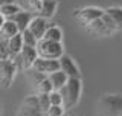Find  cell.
Here are the masks:
<instances>
[{
    "label": "cell",
    "mask_w": 122,
    "mask_h": 116,
    "mask_svg": "<svg viewBox=\"0 0 122 116\" xmlns=\"http://www.w3.org/2000/svg\"><path fill=\"white\" fill-rule=\"evenodd\" d=\"M81 78H69L67 83L64 84V87L61 89L60 95L63 98V109L70 110L78 104L79 96H81Z\"/></svg>",
    "instance_id": "1"
},
{
    "label": "cell",
    "mask_w": 122,
    "mask_h": 116,
    "mask_svg": "<svg viewBox=\"0 0 122 116\" xmlns=\"http://www.w3.org/2000/svg\"><path fill=\"white\" fill-rule=\"evenodd\" d=\"M101 116H119L122 113V96L121 95H104L99 101Z\"/></svg>",
    "instance_id": "2"
},
{
    "label": "cell",
    "mask_w": 122,
    "mask_h": 116,
    "mask_svg": "<svg viewBox=\"0 0 122 116\" xmlns=\"http://www.w3.org/2000/svg\"><path fill=\"white\" fill-rule=\"evenodd\" d=\"M38 58H44V60H60L61 55H64L63 44L61 43H53V41H46L40 40L35 46Z\"/></svg>",
    "instance_id": "3"
},
{
    "label": "cell",
    "mask_w": 122,
    "mask_h": 116,
    "mask_svg": "<svg viewBox=\"0 0 122 116\" xmlns=\"http://www.w3.org/2000/svg\"><path fill=\"white\" fill-rule=\"evenodd\" d=\"M86 29L89 31L90 34H93V35H112L113 32H116V26H114L113 21L105 15V12L101 18H98V20L92 21L90 25H87Z\"/></svg>",
    "instance_id": "4"
},
{
    "label": "cell",
    "mask_w": 122,
    "mask_h": 116,
    "mask_svg": "<svg viewBox=\"0 0 122 116\" xmlns=\"http://www.w3.org/2000/svg\"><path fill=\"white\" fill-rule=\"evenodd\" d=\"M104 15V9L101 8H95V6H86V8H81V9H76L75 12V18L78 21H81L82 25H90L92 21L98 20Z\"/></svg>",
    "instance_id": "5"
},
{
    "label": "cell",
    "mask_w": 122,
    "mask_h": 116,
    "mask_svg": "<svg viewBox=\"0 0 122 116\" xmlns=\"http://www.w3.org/2000/svg\"><path fill=\"white\" fill-rule=\"evenodd\" d=\"M17 69L12 64L11 60H2L0 61V86L8 89L12 84V81L15 78Z\"/></svg>",
    "instance_id": "6"
},
{
    "label": "cell",
    "mask_w": 122,
    "mask_h": 116,
    "mask_svg": "<svg viewBox=\"0 0 122 116\" xmlns=\"http://www.w3.org/2000/svg\"><path fill=\"white\" fill-rule=\"evenodd\" d=\"M32 69L35 72L44 73V75H51V73L60 70V63L58 60H44V58H37L32 64Z\"/></svg>",
    "instance_id": "7"
},
{
    "label": "cell",
    "mask_w": 122,
    "mask_h": 116,
    "mask_svg": "<svg viewBox=\"0 0 122 116\" xmlns=\"http://www.w3.org/2000/svg\"><path fill=\"white\" fill-rule=\"evenodd\" d=\"M58 63H60V70L66 73L67 78H81V73H79L78 66L73 63V60H72L69 55H66V53L61 55Z\"/></svg>",
    "instance_id": "8"
},
{
    "label": "cell",
    "mask_w": 122,
    "mask_h": 116,
    "mask_svg": "<svg viewBox=\"0 0 122 116\" xmlns=\"http://www.w3.org/2000/svg\"><path fill=\"white\" fill-rule=\"evenodd\" d=\"M47 26H49V23H47L46 18L40 17V15H35V17L30 20L29 26H28V31L40 41V40H43V35H44L46 29H47Z\"/></svg>",
    "instance_id": "9"
},
{
    "label": "cell",
    "mask_w": 122,
    "mask_h": 116,
    "mask_svg": "<svg viewBox=\"0 0 122 116\" xmlns=\"http://www.w3.org/2000/svg\"><path fill=\"white\" fill-rule=\"evenodd\" d=\"M20 58H21V63H23V70L32 69L34 61L38 58L37 49L35 47H29V46H23L21 51H20Z\"/></svg>",
    "instance_id": "10"
},
{
    "label": "cell",
    "mask_w": 122,
    "mask_h": 116,
    "mask_svg": "<svg viewBox=\"0 0 122 116\" xmlns=\"http://www.w3.org/2000/svg\"><path fill=\"white\" fill-rule=\"evenodd\" d=\"M34 18V15L29 12V11H25V9H21L18 14H15L12 18H9L12 23H15V26H17V29H18V32H23L25 29H28V26H29V23L30 20Z\"/></svg>",
    "instance_id": "11"
},
{
    "label": "cell",
    "mask_w": 122,
    "mask_h": 116,
    "mask_svg": "<svg viewBox=\"0 0 122 116\" xmlns=\"http://www.w3.org/2000/svg\"><path fill=\"white\" fill-rule=\"evenodd\" d=\"M105 15L113 21V25L116 26V31H122V8L119 6H110L104 9Z\"/></svg>",
    "instance_id": "12"
},
{
    "label": "cell",
    "mask_w": 122,
    "mask_h": 116,
    "mask_svg": "<svg viewBox=\"0 0 122 116\" xmlns=\"http://www.w3.org/2000/svg\"><path fill=\"white\" fill-rule=\"evenodd\" d=\"M47 79L51 81V84H52V87H53V90H61V89L64 87V84L67 83V75L64 72H61V70H56V72H53L51 73V75H47Z\"/></svg>",
    "instance_id": "13"
},
{
    "label": "cell",
    "mask_w": 122,
    "mask_h": 116,
    "mask_svg": "<svg viewBox=\"0 0 122 116\" xmlns=\"http://www.w3.org/2000/svg\"><path fill=\"white\" fill-rule=\"evenodd\" d=\"M8 41V51H9V60L12 57L15 55H18L21 51V47H23V40H21V34L18 32L17 35H14V37H11L9 40H6Z\"/></svg>",
    "instance_id": "14"
},
{
    "label": "cell",
    "mask_w": 122,
    "mask_h": 116,
    "mask_svg": "<svg viewBox=\"0 0 122 116\" xmlns=\"http://www.w3.org/2000/svg\"><path fill=\"white\" fill-rule=\"evenodd\" d=\"M43 40L53 41V43H61V40H63V31L56 25H49L46 32H44V35H43Z\"/></svg>",
    "instance_id": "15"
},
{
    "label": "cell",
    "mask_w": 122,
    "mask_h": 116,
    "mask_svg": "<svg viewBox=\"0 0 122 116\" xmlns=\"http://www.w3.org/2000/svg\"><path fill=\"white\" fill-rule=\"evenodd\" d=\"M56 6H58V0H43L40 17L46 18V20H47V18H52L53 15H55Z\"/></svg>",
    "instance_id": "16"
},
{
    "label": "cell",
    "mask_w": 122,
    "mask_h": 116,
    "mask_svg": "<svg viewBox=\"0 0 122 116\" xmlns=\"http://www.w3.org/2000/svg\"><path fill=\"white\" fill-rule=\"evenodd\" d=\"M18 29L15 26V23H12L11 20H6L3 23V26L0 28V40H9L11 37L17 35Z\"/></svg>",
    "instance_id": "17"
},
{
    "label": "cell",
    "mask_w": 122,
    "mask_h": 116,
    "mask_svg": "<svg viewBox=\"0 0 122 116\" xmlns=\"http://www.w3.org/2000/svg\"><path fill=\"white\" fill-rule=\"evenodd\" d=\"M23 8L20 5H17V3H11V5H5L0 8V14L3 15V17L6 18V20H9V18H12L15 14H18Z\"/></svg>",
    "instance_id": "18"
},
{
    "label": "cell",
    "mask_w": 122,
    "mask_h": 116,
    "mask_svg": "<svg viewBox=\"0 0 122 116\" xmlns=\"http://www.w3.org/2000/svg\"><path fill=\"white\" fill-rule=\"evenodd\" d=\"M21 34V40H23V46H29V47H35L37 46V43H38V40L35 37L32 35V34L29 32L28 29H25L23 32H20Z\"/></svg>",
    "instance_id": "19"
},
{
    "label": "cell",
    "mask_w": 122,
    "mask_h": 116,
    "mask_svg": "<svg viewBox=\"0 0 122 116\" xmlns=\"http://www.w3.org/2000/svg\"><path fill=\"white\" fill-rule=\"evenodd\" d=\"M17 116H44V113L41 110H35V109H29V107L20 105V109L17 111Z\"/></svg>",
    "instance_id": "20"
},
{
    "label": "cell",
    "mask_w": 122,
    "mask_h": 116,
    "mask_svg": "<svg viewBox=\"0 0 122 116\" xmlns=\"http://www.w3.org/2000/svg\"><path fill=\"white\" fill-rule=\"evenodd\" d=\"M26 72H28V76L30 78V81L35 84V87H37L43 79L47 78V75H44V73H40V72H35L34 69H29V70H26Z\"/></svg>",
    "instance_id": "21"
},
{
    "label": "cell",
    "mask_w": 122,
    "mask_h": 116,
    "mask_svg": "<svg viewBox=\"0 0 122 116\" xmlns=\"http://www.w3.org/2000/svg\"><path fill=\"white\" fill-rule=\"evenodd\" d=\"M35 89H37V93H44V95H49L51 92H53V87H52L51 81H49L47 78L41 81V83L38 84Z\"/></svg>",
    "instance_id": "22"
},
{
    "label": "cell",
    "mask_w": 122,
    "mask_h": 116,
    "mask_svg": "<svg viewBox=\"0 0 122 116\" xmlns=\"http://www.w3.org/2000/svg\"><path fill=\"white\" fill-rule=\"evenodd\" d=\"M41 3H43V0H30V2L26 3V6H25V8L29 11L30 14L35 12V14L40 15V12H41Z\"/></svg>",
    "instance_id": "23"
},
{
    "label": "cell",
    "mask_w": 122,
    "mask_h": 116,
    "mask_svg": "<svg viewBox=\"0 0 122 116\" xmlns=\"http://www.w3.org/2000/svg\"><path fill=\"white\" fill-rule=\"evenodd\" d=\"M38 96V104H40V109L43 113L49 110V107H51V102H49V95H44V93H37Z\"/></svg>",
    "instance_id": "24"
},
{
    "label": "cell",
    "mask_w": 122,
    "mask_h": 116,
    "mask_svg": "<svg viewBox=\"0 0 122 116\" xmlns=\"http://www.w3.org/2000/svg\"><path fill=\"white\" fill-rule=\"evenodd\" d=\"M49 102H51V105H61L63 107V98H61L60 92L53 90L49 93Z\"/></svg>",
    "instance_id": "25"
},
{
    "label": "cell",
    "mask_w": 122,
    "mask_h": 116,
    "mask_svg": "<svg viewBox=\"0 0 122 116\" xmlns=\"http://www.w3.org/2000/svg\"><path fill=\"white\" fill-rule=\"evenodd\" d=\"M64 115V109L61 105H51L49 110L44 113V116H63Z\"/></svg>",
    "instance_id": "26"
},
{
    "label": "cell",
    "mask_w": 122,
    "mask_h": 116,
    "mask_svg": "<svg viewBox=\"0 0 122 116\" xmlns=\"http://www.w3.org/2000/svg\"><path fill=\"white\" fill-rule=\"evenodd\" d=\"M9 60V51H8V41L0 40V61Z\"/></svg>",
    "instance_id": "27"
},
{
    "label": "cell",
    "mask_w": 122,
    "mask_h": 116,
    "mask_svg": "<svg viewBox=\"0 0 122 116\" xmlns=\"http://www.w3.org/2000/svg\"><path fill=\"white\" fill-rule=\"evenodd\" d=\"M11 3H15V0H0V8L5 5H11Z\"/></svg>",
    "instance_id": "28"
},
{
    "label": "cell",
    "mask_w": 122,
    "mask_h": 116,
    "mask_svg": "<svg viewBox=\"0 0 122 116\" xmlns=\"http://www.w3.org/2000/svg\"><path fill=\"white\" fill-rule=\"evenodd\" d=\"M28 2H30V0H15V3H17V5H18V3H21L23 6H26V3H28Z\"/></svg>",
    "instance_id": "29"
},
{
    "label": "cell",
    "mask_w": 122,
    "mask_h": 116,
    "mask_svg": "<svg viewBox=\"0 0 122 116\" xmlns=\"http://www.w3.org/2000/svg\"><path fill=\"white\" fill-rule=\"evenodd\" d=\"M5 21H6V18L3 17L2 14H0V28H2V26H3V23H5Z\"/></svg>",
    "instance_id": "30"
},
{
    "label": "cell",
    "mask_w": 122,
    "mask_h": 116,
    "mask_svg": "<svg viewBox=\"0 0 122 116\" xmlns=\"http://www.w3.org/2000/svg\"><path fill=\"white\" fill-rule=\"evenodd\" d=\"M0 111H2V104H0Z\"/></svg>",
    "instance_id": "31"
},
{
    "label": "cell",
    "mask_w": 122,
    "mask_h": 116,
    "mask_svg": "<svg viewBox=\"0 0 122 116\" xmlns=\"http://www.w3.org/2000/svg\"><path fill=\"white\" fill-rule=\"evenodd\" d=\"M119 116H122V113H121V115H119Z\"/></svg>",
    "instance_id": "32"
}]
</instances>
